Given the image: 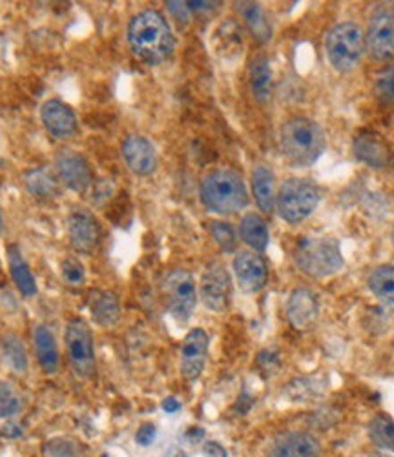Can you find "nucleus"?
I'll list each match as a JSON object with an SVG mask.
<instances>
[{
  "label": "nucleus",
  "instance_id": "f257e3e1",
  "mask_svg": "<svg viewBox=\"0 0 394 457\" xmlns=\"http://www.w3.org/2000/svg\"><path fill=\"white\" fill-rule=\"evenodd\" d=\"M128 44L139 61L157 66L173 54L175 38L166 19L159 12L147 10L130 21Z\"/></svg>",
  "mask_w": 394,
  "mask_h": 457
},
{
  "label": "nucleus",
  "instance_id": "f03ea898",
  "mask_svg": "<svg viewBox=\"0 0 394 457\" xmlns=\"http://www.w3.org/2000/svg\"><path fill=\"white\" fill-rule=\"evenodd\" d=\"M280 148L292 166L309 168L325 152V131L309 117H292L281 126Z\"/></svg>",
  "mask_w": 394,
  "mask_h": 457
},
{
  "label": "nucleus",
  "instance_id": "7ed1b4c3",
  "mask_svg": "<svg viewBox=\"0 0 394 457\" xmlns=\"http://www.w3.org/2000/svg\"><path fill=\"white\" fill-rule=\"evenodd\" d=\"M201 201L206 210L232 215L247 208L248 190L243 177L231 168H219L205 175L201 182Z\"/></svg>",
  "mask_w": 394,
  "mask_h": 457
},
{
  "label": "nucleus",
  "instance_id": "20e7f679",
  "mask_svg": "<svg viewBox=\"0 0 394 457\" xmlns=\"http://www.w3.org/2000/svg\"><path fill=\"white\" fill-rule=\"evenodd\" d=\"M294 261L303 273L314 279L331 278L343 268L340 245L334 239L322 236L299 237L294 248Z\"/></svg>",
  "mask_w": 394,
  "mask_h": 457
},
{
  "label": "nucleus",
  "instance_id": "39448f33",
  "mask_svg": "<svg viewBox=\"0 0 394 457\" xmlns=\"http://www.w3.org/2000/svg\"><path fill=\"white\" fill-rule=\"evenodd\" d=\"M325 50L329 62L336 71L348 73L356 70L365 52V37L362 28L355 22L336 24L327 35Z\"/></svg>",
  "mask_w": 394,
  "mask_h": 457
},
{
  "label": "nucleus",
  "instance_id": "423d86ee",
  "mask_svg": "<svg viewBox=\"0 0 394 457\" xmlns=\"http://www.w3.org/2000/svg\"><path fill=\"white\" fill-rule=\"evenodd\" d=\"M320 204V188L309 179H287L280 187L276 210L289 224L309 219Z\"/></svg>",
  "mask_w": 394,
  "mask_h": 457
},
{
  "label": "nucleus",
  "instance_id": "0eeeda50",
  "mask_svg": "<svg viewBox=\"0 0 394 457\" xmlns=\"http://www.w3.org/2000/svg\"><path fill=\"white\" fill-rule=\"evenodd\" d=\"M66 348L73 372L80 379H90L96 374V350L90 327L84 319H71L66 327Z\"/></svg>",
  "mask_w": 394,
  "mask_h": 457
},
{
  "label": "nucleus",
  "instance_id": "6e6552de",
  "mask_svg": "<svg viewBox=\"0 0 394 457\" xmlns=\"http://www.w3.org/2000/svg\"><path fill=\"white\" fill-rule=\"evenodd\" d=\"M367 50L378 62H387L394 57V3H381L371 13Z\"/></svg>",
  "mask_w": 394,
  "mask_h": 457
},
{
  "label": "nucleus",
  "instance_id": "1a4fd4ad",
  "mask_svg": "<svg viewBox=\"0 0 394 457\" xmlns=\"http://www.w3.org/2000/svg\"><path fill=\"white\" fill-rule=\"evenodd\" d=\"M164 294L168 299V310L175 321L187 323L197 303L196 281L187 270H173L164 279Z\"/></svg>",
  "mask_w": 394,
  "mask_h": 457
},
{
  "label": "nucleus",
  "instance_id": "9d476101",
  "mask_svg": "<svg viewBox=\"0 0 394 457\" xmlns=\"http://www.w3.org/2000/svg\"><path fill=\"white\" fill-rule=\"evenodd\" d=\"M231 292H232V281H231L229 270L225 268L223 262L212 261L203 271V278H201L199 295L203 304L214 313H223L229 308Z\"/></svg>",
  "mask_w": 394,
  "mask_h": 457
},
{
  "label": "nucleus",
  "instance_id": "9b49d317",
  "mask_svg": "<svg viewBox=\"0 0 394 457\" xmlns=\"http://www.w3.org/2000/svg\"><path fill=\"white\" fill-rule=\"evenodd\" d=\"M68 232L71 246L80 252L90 255L101 239V224L90 210L75 208L68 215Z\"/></svg>",
  "mask_w": 394,
  "mask_h": 457
},
{
  "label": "nucleus",
  "instance_id": "f8f14e48",
  "mask_svg": "<svg viewBox=\"0 0 394 457\" xmlns=\"http://www.w3.org/2000/svg\"><path fill=\"white\" fill-rule=\"evenodd\" d=\"M232 268L236 273L238 285L245 294H257L267 287L269 268L265 259H263L259 253L248 252V250L239 252L234 257Z\"/></svg>",
  "mask_w": 394,
  "mask_h": 457
},
{
  "label": "nucleus",
  "instance_id": "ddd939ff",
  "mask_svg": "<svg viewBox=\"0 0 394 457\" xmlns=\"http://www.w3.org/2000/svg\"><path fill=\"white\" fill-rule=\"evenodd\" d=\"M208 343V336L201 328H194L185 337L181 346V376L187 381H196L201 378L206 364Z\"/></svg>",
  "mask_w": 394,
  "mask_h": 457
},
{
  "label": "nucleus",
  "instance_id": "4468645a",
  "mask_svg": "<svg viewBox=\"0 0 394 457\" xmlns=\"http://www.w3.org/2000/svg\"><path fill=\"white\" fill-rule=\"evenodd\" d=\"M287 319L292 328L309 330L318 319L320 303L313 290L298 288L289 295L287 301Z\"/></svg>",
  "mask_w": 394,
  "mask_h": 457
},
{
  "label": "nucleus",
  "instance_id": "2eb2a0df",
  "mask_svg": "<svg viewBox=\"0 0 394 457\" xmlns=\"http://www.w3.org/2000/svg\"><path fill=\"white\" fill-rule=\"evenodd\" d=\"M353 150L356 159L369 168L381 170L392 164V150L383 137L376 131H362L360 135H356Z\"/></svg>",
  "mask_w": 394,
  "mask_h": 457
},
{
  "label": "nucleus",
  "instance_id": "dca6fc26",
  "mask_svg": "<svg viewBox=\"0 0 394 457\" xmlns=\"http://www.w3.org/2000/svg\"><path fill=\"white\" fill-rule=\"evenodd\" d=\"M122 157L126 166L136 175L147 177L157 170V152L147 137L130 135L122 143Z\"/></svg>",
  "mask_w": 394,
  "mask_h": 457
},
{
  "label": "nucleus",
  "instance_id": "f3484780",
  "mask_svg": "<svg viewBox=\"0 0 394 457\" xmlns=\"http://www.w3.org/2000/svg\"><path fill=\"white\" fill-rule=\"evenodd\" d=\"M57 173L59 179L64 182V185L79 194H84L92 185V170L88 166L86 159L79 155L77 152L64 150L57 157Z\"/></svg>",
  "mask_w": 394,
  "mask_h": 457
},
{
  "label": "nucleus",
  "instance_id": "a211bd4d",
  "mask_svg": "<svg viewBox=\"0 0 394 457\" xmlns=\"http://www.w3.org/2000/svg\"><path fill=\"white\" fill-rule=\"evenodd\" d=\"M42 124L55 139H68L77 131V117L73 110L59 99H50L40 108Z\"/></svg>",
  "mask_w": 394,
  "mask_h": 457
},
{
  "label": "nucleus",
  "instance_id": "6ab92c4d",
  "mask_svg": "<svg viewBox=\"0 0 394 457\" xmlns=\"http://www.w3.org/2000/svg\"><path fill=\"white\" fill-rule=\"evenodd\" d=\"M320 441L306 432H289L276 439L271 457H320Z\"/></svg>",
  "mask_w": 394,
  "mask_h": 457
},
{
  "label": "nucleus",
  "instance_id": "aec40b11",
  "mask_svg": "<svg viewBox=\"0 0 394 457\" xmlns=\"http://www.w3.org/2000/svg\"><path fill=\"white\" fill-rule=\"evenodd\" d=\"M252 192L254 199L265 213H272L276 210V177L267 164H257L252 171Z\"/></svg>",
  "mask_w": 394,
  "mask_h": 457
},
{
  "label": "nucleus",
  "instance_id": "412c9836",
  "mask_svg": "<svg viewBox=\"0 0 394 457\" xmlns=\"http://www.w3.org/2000/svg\"><path fill=\"white\" fill-rule=\"evenodd\" d=\"M33 341H35L37 359H38V364L42 367V370L48 376L57 374L59 367H61V357H59L57 341H55V336L52 334V330L46 325H38L33 332Z\"/></svg>",
  "mask_w": 394,
  "mask_h": 457
},
{
  "label": "nucleus",
  "instance_id": "4be33fe9",
  "mask_svg": "<svg viewBox=\"0 0 394 457\" xmlns=\"http://www.w3.org/2000/svg\"><path fill=\"white\" fill-rule=\"evenodd\" d=\"M250 87L257 103L267 104L272 97V70L265 55L254 57L250 64Z\"/></svg>",
  "mask_w": 394,
  "mask_h": 457
},
{
  "label": "nucleus",
  "instance_id": "5701e85b",
  "mask_svg": "<svg viewBox=\"0 0 394 457\" xmlns=\"http://www.w3.org/2000/svg\"><path fill=\"white\" fill-rule=\"evenodd\" d=\"M239 236L256 252H265L269 246V226L257 213H247L241 219Z\"/></svg>",
  "mask_w": 394,
  "mask_h": 457
},
{
  "label": "nucleus",
  "instance_id": "b1692460",
  "mask_svg": "<svg viewBox=\"0 0 394 457\" xmlns=\"http://www.w3.org/2000/svg\"><path fill=\"white\" fill-rule=\"evenodd\" d=\"M90 312L94 321L105 328L115 327L121 319V304L115 294L97 292L90 301Z\"/></svg>",
  "mask_w": 394,
  "mask_h": 457
},
{
  "label": "nucleus",
  "instance_id": "393cba45",
  "mask_svg": "<svg viewBox=\"0 0 394 457\" xmlns=\"http://www.w3.org/2000/svg\"><path fill=\"white\" fill-rule=\"evenodd\" d=\"M238 10L257 42H269L272 38V26L257 3H238Z\"/></svg>",
  "mask_w": 394,
  "mask_h": 457
},
{
  "label": "nucleus",
  "instance_id": "a878e982",
  "mask_svg": "<svg viewBox=\"0 0 394 457\" xmlns=\"http://www.w3.org/2000/svg\"><path fill=\"white\" fill-rule=\"evenodd\" d=\"M369 288L389 310H394V266H378L369 276Z\"/></svg>",
  "mask_w": 394,
  "mask_h": 457
},
{
  "label": "nucleus",
  "instance_id": "bb28decb",
  "mask_svg": "<svg viewBox=\"0 0 394 457\" xmlns=\"http://www.w3.org/2000/svg\"><path fill=\"white\" fill-rule=\"evenodd\" d=\"M8 259H10V271H12V278L17 285V288L21 290V294L24 297H31L37 294V283L31 270L28 268L26 261L22 259L19 248L15 245H12L8 248Z\"/></svg>",
  "mask_w": 394,
  "mask_h": 457
},
{
  "label": "nucleus",
  "instance_id": "cd10ccee",
  "mask_svg": "<svg viewBox=\"0 0 394 457\" xmlns=\"http://www.w3.org/2000/svg\"><path fill=\"white\" fill-rule=\"evenodd\" d=\"M26 187L37 199H48L57 194V180L48 170H33L26 175Z\"/></svg>",
  "mask_w": 394,
  "mask_h": 457
},
{
  "label": "nucleus",
  "instance_id": "c85d7f7f",
  "mask_svg": "<svg viewBox=\"0 0 394 457\" xmlns=\"http://www.w3.org/2000/svg\"><path fill=\"white\" fill-rule=\"evenodd\" d=\"M371 441L389 452H394V421L387 416H376L369 423Z\"/></svg>",
  "mask_w": 394,
  "mask_h": 457
},
{
  "label": "nucleus",
  "instance_id": "c756f323",
  "mask_svg": "<svg viewBox=\"0 0 394 457\" xmlns=\"http://www.w3.org/2000/svg\"><path fill=\"white\" fill-rule=\"evenodd\" d=\"M44 453L48 457H86V448L68 437H55L44 445Z\"/></svg>",
  "mask_w": 394,
  "mask_h": 457
},
{
  "label": "nucleus",
  "instance_id": "7c9ffc66",
  "mask_svg": "<svg viewBox=\"0 0 394 457\" xmlns=\"http://www.w3.org/2000/svg\"><path fill=\"white\" fill-rule=\"evenodd\" d=\"M3 348H4L6 359L10 361V364L15 369V372L24 374L26 369H28V357H26V350H24L22 341L15 334H8L3 339Z\"/></svg>",
  "mask_w": 394,
  "mask_h": 457
},
{
  "label": "nucleus",
  "instance_id": "2f4dec72",
  "mask_svg": "<svg viewBox=\"0 0 394 457\" xmlns=\"http://www.w3.org/2000/svg\"><path fill=\"white\" fill-rule=\"evenodd\" d=\"M210 234L215 245L222 248L225 253H232L236 250V232L234 228L225 220H212L210 222Z\"/></svg>",
  "mask_w": 394,
  "mask_h": 457
},
{
  "label": "nucleus",
  "instance_id": "473e14b6",
  "mask_svg": "<svg viewBox=\"0 0 394 457\" xmlns=\"http://www.w3.org/2000/svg\"><path fill=\"white\" fill-rule=\"evenodd\" d=\"M61 276L68 287H82L86 283V270L75 257H66L61 262Z\"/></svg>",
  "mask_w": 394,
  "mask_h": 457
},
{
  "label": "nucleus",
  "instance_id": "72a5a7b5",
  "mask_svg": "<svg viewBox=\"0 0 394 457\" xmlns=\"http://www.w3.org/2000/svg\"><path fill=\"white\" fill-rule=\"evenodd\" d=\"M374 91L381 103H394V62L378 73Z\"/></svg>",
  "mask_w": 394,
  "mask_h": 457
},
{
  "label": "nucleus",
  "instance_id": "f704fd0d",
  "mask_svg": "<svg viewBox=\"0 0 394 457\" xmlns=\"http://www.w3.org/2000/svg\"><path fill=\"white\" fill-rule=\"evenodd\" d=\"M21 406L17 392L8 383H0V418H13L21 412Z\"/></svg>",
  "mask_w": 394,
  "mask_h": 457
},
{
  "label": "nucleus",
  "instance_id": "c9c22d12",
  "mask_svg": "<svg viewBox=\"0 0 394 457\" xmlns=\"http://www.w3.org/2000/svg\"><path fill=\"white\" fill-rule=\"evenodd\" d=\"M157 437V428L152 423H145L138 434H136V441L139 446H150Z\"/></svg>",
  "mask_w": 394,
  "mask_h": 457
},
{
  "label": "nucleus",
  "instance_id": "e433bc0d",
  "mask_svg": "<svg viewBox=\"0 0 394 457\" xmlns=\"http://www.w3.org/2000/svg\"><path fill=\"white\" fill-rule=\"evenodd\" d=\"M166 8L180 22H189L190 10H189L187 3H166Z\"/></svg>",
  "mask_w": 394,
  "mask_h": 457
},
{
  "label": "nucleus",
  "instance_id": "4c0bfd02",
  "mask_svg": "<svg viewBox=\"0 0 394 457\" xmlns=\"http://www.w3.org/2000/svg\"><path fill=\"white\" fill-rule=\"evenodd\" d=\"M203 453H205V457H227V450L215 441L205 443L203 445Z\"/></svg>",
  "mask_w": 394,
  "mask_h": 457
},
{
  "label": "nucleus",
  "instance_id": "58836bf2",
  "mask_svg": "<svg viewBox=\"0 0 394 457\" xmlns=\"http://www.w3.org/2000/svg\"><path fill=\"white\" fill-rule=\"evenodd\" d=\"M163 410L166 414H175V412H180V410H181V403L175 397H168V399L163 401Z\"/></svg>",
  "mask_w": 394,
  "mask_h": 457
},
{
  "label": "nucleus",
  "instance_id": "ea45409f",
  "mask_svg": "<svg viewBox=\"0 0 394 457\" xmlns=\"http://www.w3.org/2000/svg\"><path fill=\"white\" fill-rule=\"evenodd\" d=\"M0 230H3V213H0Z\"/></svg>",
  "mask_w": 394,
  "mask_h": 457
},
{
  "label": "nucleus",
  "instance_id": "a19ab883",
  "mask_svg": "<svg viewBox=\"0 0 394 457\" xmlns=\"http://www.w3.org/2000/svg\"><path fill=\"white\" fill-rule=\"evenodd\" d=\"M374 457H389V455H374Z\"/></svg>",
  "mask_w": 394,
  "mask_h": 457
}]
</instances>
